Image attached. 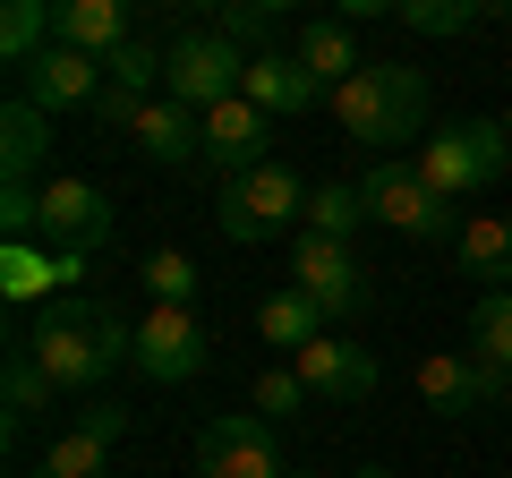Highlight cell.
I'll return each mask as SVG.
<instances>
[{
	"label": "cell",
	"mask_w": 512,
	"mask_h": 478,
	"mask_svg": "<svg viewBox=\"0 0 512 478\" xmlns=\"http://www.w3.org/2000/svg\"><path fill=\"white\" fill-rule=\"evenodd\" d=\"M26 350H35V368L52 376V393H103L111 376H120V359H137V325H120V308H103V299L69 291V299H52V308H35Z\"/></svg>",
	"instance_id": "obj_1"
},
{
	"label": "cell",
	"mask_w": 512,
	"mask_h": 478,
	"mask_svg": "<svg viewBox=\"0 0 512 478\" xmlns=\"http://www.w3.org/2000/svg\"><path fill=\"white\" fill-rule=\"evenodd\" d=\"M333 129L367 154H402L427 129V77L402 69V60H367L359 77L333 86Z\"/></svg>",
	"instance_id": "obj_2"
},
{
	"label": "cell",
	"mask_w": 512,
	"mask_h": 478,
	"mask_svg": "<svg viewBox=\"0 0 512 478\" xmlns=\"http://www.w3.org/2000/svg\"><path fill=\"white\" fill-rule=\"evenodd\" d=\"M359 197H367V214H376L384 231L419 239V248H453V239H461V205L444 197L419 163H402V154H376L367 180H359Z\"/></svg>",
	"instance_id": "obj_3"
},
{
	"label": "cell",
	"mask_w": 512,
	"mask_h": 478,
	"mask_svg": "<svg viewBox=\"0 0 512 478\" xmlns=\"http://www.w3.org/2000/svg\"><path fill=\"white\" fill-rule=\"evenodd\" d=\"M299 214H308V180H299L291 163H256V171H239V180H222V197H214L222 239H239V248H265V239L291 231Z\"/></svg>",
	"instance_id": "obj_4"
},
{
	"label": "cell",
	"mask_w": 512,
	"mask_h": 478,
	"mask_svg": "<svg viewBox=\"0 0 512 478\" xmlns=\"http://www.w3.org/2000/svg\"><path fill=\"white\" fill-rule=\"evenodd\" d=\"M504 163H512V129H504V120H453V129L419 137V171L453 205L478 197V188H495V180H504Z\"/></svg>",
	"instance_id": "obj_5"
},
{
	"label": "cell",
	"mask_w": 512,
	"mask_h": 478,
	"mask_svg": "<svg viewBox=\"0 0 512 478\" xmlns=\"http://www.w3.org/2000/svg\"><path fill=\"white\" fill-rule=\"evenodd\" d=\"M239 77H248V52H239L222 26H188V35L163 52V94H171V103H188V111L231 103Z\"/></svg>",
	"instance_id": "obj_6"
},
{
	"label": "cell",
	"mask_w": 512,
	"mask_h": 478,
	"mask_svg": "<svg viewBox=\"0 0 512 478\" xmlns=\"http://www.w3.org/2000/svg\"><path fill=\"white\" fill-rule=\"evenodd\" d=\"M410 385L436 419H487V410L512 402V368H487L478 350H436V359H419Z\"/></svg>",
	"instance_id": "obj_7"
},
{
	"label": "cell",
	"mask_w": 512,
	"mask_h": 478,
	"mask_svg": "<svg viewBox=\"0 0 512 478\" xmlns=\"http://www.w3.org/2000/svg\"><path fill=\"white\" fill-rule=\"evenodd\" d=\"M197 478H291L282 444H274V419H256V410L205 419L197 427Z\"/></svg>",
	"instance_id": "obj_8"
},
{
	"label": "cell",
	"mask_w": 512,
	"mask_h": 478,
	"mask_svg": "<svg viewBox=\"0 0 512 478\" xmlns=\"http://www.w3.org/2000/svg\"><path fill=\"white\" fill-rule=\"evenodd\" d=\"M128 436V410L111 402V393H86V410H77L69 427H60L52 444H43L35 478H103L111 470V444Z\"/></svg>",
	"instance_id": "obj_9"
},
{
	"label": "cell",
	"mask_w": 512,
	"mask_h": 478,
	"mask_svg": "<svg viewBox=\"0 0 512 478\" xmlns=\"http://www.w3.org/2000/svg\"><path fill=\"white\" fill-rule=\"evenodd\" d=\"M111 222H120V205H111L94 180H43V248L94 257V248L111 239Z\"/></svg>",
	"instance_id": "obj_10"
},
{
	"label": "cell",
	"mask_w": 512,
	"mask_h": 478,
	"mask_svg": "<svg viewBox=\"0 0 512 478\" xmlns=\"http://www.w3.org/2000/svg\"><path fill=\"white\" fill-rule=\"evenodd\" d=\"M128 368L146 376V385H188L205 376V325L188 308H146L137 316V359Z\"/></svg>",
	"instance_id": "obj_11"
},
{
	"label": "cell",
	"mask_w": 512,
	"mask_h": 478,
	"mask_svg": "<svg viewBox=\"0 0 512 478\" xmlns=\"http://www.w3.org/2000/svg\"><path fill=\"white\" fill-rule=\"evenodd\" d=\"M291 282L333 316V325L367 308V274H359V257H350V239H316V231H299V248H291Z\"/></svg>",
	"instance_id": "obj_12"
},
{
	"label": "cell",
	"mask_w": 512,
	"mask_h": 478,
	"mask_svg": "<svg viewBox=\"0 0 512 478\" xmlns=\"http://www.w3.org/2000/svg\"><path fill=\"white\" fill-rule=\"evenodd\" d=\"M77 282H86V257H60V248H43V239H0V291H9V316L52 308V299H69Z\"/></svg>",
	"instance_id": "obj_13"
},
{
	"label": "cell",
	"mask_w": 512,
	"mask_h": 478,
	"mask_svg": "<svg viewBox=\"0 0 512 478\" xmlns=\"http://www.w3.org/2000/svg\"><path fill=\"white\" fill-rule=\"evenodd\" d=\"M154 94H163V52H154V43H137L128 35L120 52H103V94H94V120H103V129H137V111L154 103Z\"/></svg>",
	"instance_id": "obj_14"
},
{
	"label": "cell",
	"mask_w": 512,
	"mask_h": 478,
	"mask_svg": "<svg viewBox=\"0 0 512 478\" xmlns=\"http://www.w3.org/2000/svg\"><path fill=\"white\" fill-rule=\"evenodd\" d=\"M18 94H26V103H43V111H77V103H94V94H103V60L52 35V43L18 69Z\"/></svg>",
	"instance_id": "obj_15"
},
{
	"label": "cell",
	"mask_w": 512,
	"mask_h": 478,
	"mask_svg": "<svg viewBox=\"0 0 512 478\" xmlns=\"http://www.w3.org/2000/svg\"><path fill=\"white\" fill-rule=\"evenodd\" d=\"M239 94H248L265 120H308V111L325 103V86L308 77V60H299V52H248V77H239Z\"/></svg>",
	"instance_id": "obj_16"
},
{
	"label": "cell",
	"mask_w": 512,
	"mask_h": 478,
	"mask_svg": "<svg viewBox=\"0 0 512 478\" xmlns=\"http://www.w3.org/2000/svg\"><path fill=\"white\" fill-rule=\"evenodd\" d=\"M291 368L308 376V393H316V402H367V393H376V376H384L367 342H333V333H325V342H308V350L291 359Z\"/></svg>",
	"instance_id": "obj_17"
},
{
	"label": "cell",
	"mask_w": 512,
	"mask_h": 478,
	"mask_svg": "<svg viewBox=\"0 0 512 478\" xmlns=\"http://www.w3.org/2000/svg\"><path fill=\"white\" fill-rule=\"evenodd\" d=\"M197 120H205V163H214L222 180H239V171H256V163H274V154H265V111H256L248 94L197 111Z\"/></svg>",
	"instance_id": "obj_18"
},
{
	"label": "cell",
	"mask_w": 512,
	"mask_h": 478,
	"mask_svg": "<svg viewBox=\"0 0 512 478\" xmlns=\"http://www.w3.org/2000/svg\"><path fill=\"white\" fill-rule=\"evenodd\" d=\"M137 154L146 163H163V171H188V163H205V120L188 103H171V94H154L146 111H137Z\"/></svg>",
	"instance_id": "obj_19"
},
{
	"label": "cell",
	"mask_w": 512,
	"mask_h": 478,
	"mask_svg": "<svg viewBox=\"0 0 512 478\" xmlns=\"http://www.w3.org/2000/svg\"><path fill=\"white\" fill-rule=\"evenodd\" d=\"M325 325H333V316L316 308V299L299 291V282H291V291H265V299H256V342L291 350V359H299L308 342H325Z\"/></svg>",
	"instance_id": "obj_20"
},
{
	"label": "cell",
	"mask_w": 512,
	"mask_h": 478,
	"mask_svg": "<svg viewBox=\"0 0 512 478\" xmlns=\"http://www.w3.org/2000/svg\"><path fill=\"white\" fill-rule=\"evenodd\" d=\"M43 154H52V111L9 94V111H0V180H35Z\"/></svg>",
	"instance_id": "obj_21"
},
{
	"label": "cell",
	"mask_w": 512,
	"mask_h": 478,
	"mask_svg": "<svg viewBox=\"0 0 512 478\" xmlns=\"http://www.w3.org/2000/svg\"><path fill=\"white\" fill-rule=\"evenodd\" d=\"M453 257H461V274H478L487 291H512V222L504 214H470L461 239H453Z\"/></svg>",
	"instance_id": "obj_22"
},
{
	"label": "cell",
	"mask_w": 512,
	"mask_h": 478,
	"mask_svg": "<svg viewBox=\"0 0 512 478\" xmlns=\"http://www.w3.org/2000/svg\"><path fill=\"white\" fill-rule=\"evenodd\" d=\"M60 43H77V52H120L128 43V0H60Z\"/></svg>",
	"instance_id": "obj_23"
},
{
	"label": "cell",
	"mask_w": 512,
	"mask_h": 478,
	"mask_svg": "<svg viewBox=\"0 0 512 478\" xmlns=\"http://www.w3.org/2000/svg\"><path fill=\"white\" fill-rule=\"evenodd\" d=\"M299 60H308L316 86H342V77H359V35H350V18H316L308 35H299Z\"/></svg>",
	"instance_id": "obj_24"
},
{
	"label": "cell",
	"mask_w": 512,
	"mask_h": 478,
	"mask_svg": "<svg viewBox=\"0 0 512 478\" xmlns=\"http://www.w3.org/2000/svg\"><path fill=\"white\" fill-rule=\"evenodd\" d=\"M52 35H60V0H0V52H9V69H26Z\"/></svg>",
	"instance_id": "obj_25"
},
{
	"label": "cell",
	"mask_w": 512,
	"mask_h": 478,
	"mask_svg": "<svg viewBox=\"0 0 512 478\" xmlns=\"http://www.w3.org/2000/svg\"><path fill=\"white\" fill-rule=\"evenodd\" d=\"M299 222H308L316 239H350L359 222H376V214H367L359 180H316V188H308V214H299Z\"/></svg>",
	"instance_id": "obj_26"
},
{
	"label": "cell",
	"mask_w": 512,
	"mask_h": 478,
	"mask_svg": "<svg viewBox=\"0 0 512 478\" xmlns=\"http://www.w3.org/2000/svg\"><path fill=\"white\" fill-rule=\"evenodd\" d=\"M137 282L154 291V308H188L205 274H197V257H188V248H154V257L137 265Z\"/></svg>",
	"instance_id": "obj_27"
},
{
	"label": "cell",
	"mask_w": 512,
	"mask_h": 478,
	"mask_svg": "<svg viewBox=\"0 0 512 478\" xmlns=\"http://www.w3.org/2000/svg\"><path fill=\"white\" fill-rule=\"evenodd\" d=\"M470 350L487 368H512V291H487L470 308Z\"/></svg>",
	"instance_id": "obj_28"
},
{
	"label": "cell",
	"mask_w": 512,
	"mask_h": 478,
	"mask_svg": "<svg viewBox=\"0 0 512 478\" xmlns=\"http://www.w3.org/2000/svg\"><path fill=\"white\" fill-rule=\"evenodd\" d=\"M487 18V0H402V26L410 35H461V26Z\"/></svg>",
	"instance_id": "obj_29"
},
{
	"label": "cell",
	"mask_w": 512,
	"mask_h": 478,
	"mask_svg": "<svg viewBox=\"0 0 512 478\" xmlns=\"http://www.w3.org/2000/svg\"><path fill=\"white\" fill-rule=\"evenodd\" d=\"M316 393H308V376L299 368H256V419H299Z\"/></svg>",
	"instance_id": "obj_30"
},
{
	"label": "cell",
	"mask_w": 512,
	"mask_h": 478,
	"mask_svg": "<svg viewBox=\"0 0 512 478\" xmlns=\"http://www.w3.org/2000/svg\"><path fill=\"white\" fill-rule=\"evenodd\" d=\"M35 231H43V188L0 180V239H35Z\"/></svg>",
	"instance_id": "obj_31"
},
{
	"label": "cell",
	"mask_w": 512,
	"mask_h": 478,
	"mask_svg": "<svg viewBox=\"0 0 512 478\" xmlns=\"http://www.w3.org/2000/svg\"><path fill=\"white\" fill-rule=\"evenodd\" d=\"M342 18H402V0H342Z\"/></svg>",
	"instance_id": "obj_32"
},
{
	"label": "cell",
	"mask_w": 512,
	"mask_h": 478,
	"mask_svg": "<svg viewBox=\"0 0 512 478\" xmlns=\"http://www.w3.org/2000/svg\"><path fill=\"white\" fill-rule=\"evenodd\" d=\"M180 18H214L222 26V18H231V0H180Z\"/></svg>",
	"instance_id": "obj_33"
},
{
	"label": "cell",
	"mask_w": 512,
	"mask_h": 478,
	"mask_svg": "<svg viewBox=\"0 0 512 478\" xmlns=\"http://www.w3.org/2000/svg\"><path fill=\"white\" fill-rule=\"evenodd\" d=\"M256 9H265V18H282V9H299V0H256Z\"/></svg>",
	"instance_id": "obj_34"
},
{
	"label": "cell",
	"mask_w": 512,
	"mask_h": 478,
	"mask_svg": "<svg viewBox=\"0 0 512 478\" xmlns=\"http://www.w3.org/2000/svg\"><path fill=\"white\" fill-rule=\"evenodd\" d=\"M487 18H512V0H487Z\"/></svg>",
	"instance_id": "obj_35"
},
{
	"label": "cell",
	"mask_w": 512,
	"mask_h": 478,
	"mask_svg": "<svg viewBox=\"0 0 512 478\" xmlns=\"http://www.w3.org/2000/svg\"><path fill=\"white\" fill-rule=\"evenodd\" d=\"M350 478H393V470H376V461H367V470H350Z\"/></svg>",
	"instance_id": "obj_36"
},
{
	"label": "cell",
	"mask_w": 512,
	"mask_h": 478,
	"mask_svg": "<svg viewBox=\"0 0 512 478\" xmlns=\"http://www.w3.org/2000/svg\"><path fill=\"white\" fill-rule=\"evenodd\" d=\"M504 129H512V111H504Z\"/></svg>",
	"instance_id": "obj_37"
},
{
	"label": "cell",
	"mask_w": 512,
	"mask_h": 478,
	"mask_svg": "<svg viewBox=\"0 0 512 478\" xmlns=\"http://www.w3.org/2000/svg\"><path fill=\"white\" fill-rule=\"evenodd\" d=\"M291 478H308V470H291Z\"/></svg>",
	"instance_id": "obj_38"
}]
</instances>
